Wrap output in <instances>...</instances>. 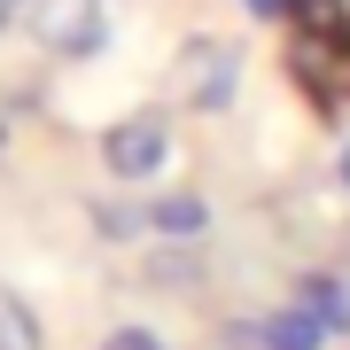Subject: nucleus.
<instances>
[{
  "mask_svg": "<svg viewBox=\"0 0 350 350\" xmlns=\"http://www.w3.org/2000/svg\"><path fill=\"white\" fill-rule=\"evenodd\" d=\"M24 31L55 63H94L109 47V0H24Z\"/></svg>",
  "mask_w": 350,
  "mask_h": 350,
  "instance_id": "nucleus-3",
  "label": "nucleus"
},
{
  "mask_svg": "<svg viewBox=\"0 0 350 350\" xmlns=\"http://www.w3.org/2000/svg\"><path fill=\"white\" fill-rule=\"evenodd\" d=\"M335 187L350 195V133H342V148H335Z\"/></svg>",
  "mask_w": 350,
  "mask_h": 350,
  "instance_id": "nucleus-13",
  "label": "nucleus"
},
{
  "mask_svg": "<svg viewBox=\"0 0 350 350\" xmlns=\"http://www.w3.org/2000/svg\"><path fill=\"white\" fill-rule=\"evenodd\" d=\"M86 218H94L101 241H140V234H148V202H125V195H94Z\"/></svg>",
  "mask_w": 350,
  "mask_h": 350,
  "instance_id": "nucleus-9",
  "label": "nucleus"
},
{
  "mask_svg": "<svg viewBox=\"0 0 350 350\" xmlns=\"http://www.w3.org/2000/svg\"><path fill=\"white\" fill-rule=\"evenodd\" d=\"M172 101L195 117H226L241 101V47L218 31H195L172 47Z\"/></svg>",
  "mask_w": 350,
  "mask_h": 350,
  "instance_id": "nucleus-1",
  "label": "nucleus"
},
{
  "mask_svg": "<svg viewBox=\"0 0 350 350\" xmlns=\"http://www.w3.org/2000/svg\"><path fill=\"white\" fill-rule=\"evenodd\" d=\"M288 296H296V304H312V312H319V327H327L335 342H350V280L312 273V265H304V273H288Z\"/></svg>",
  "mask_w": 350,
  "mask_h": 350,
  "instance_id": "nucleus-6",
  "label": "nucleus"
},
{
  "mask_svg": "<svg viewBox=\"0 0 350 350\" xmlns=\"http://www.w3.org/2000/svg\"><path fill=\"white\" fill-rule=\"evenodd\" d=\"M280 70H288V86L312 101L319 117H342V109H350V31L296 24L288 47H280Z\"/></svg>",
  "mask_w": 350,
  "mask_h": 350,
  "instance_id": "nucleus-2",
  "label": "nucleus"
},
{
  "mask_svg": "<svg viewBox=\"0 0 350 350\" xmlns=\"http://www.w3.org/2000/svg\"><path fill=\"white\" fill-rule=\"evenodd\" d=\"M148 234H156V241H202V234H211V202H202L195 187L148 195Z\"/></svg>",
  "mask_w": 350,
  "mask_h": 350,
  "instance_id": "nucleus-5",
  "label": "nucleus"
},
{
  "mask_svg": "<svg viewBox=\"0 0 350 350\" xmlns=\"http://www.w3.org/2000/svg\"><path fill=\"white\" fill-rule=\"evenodd\" d=\"M257 319H265V350H327V342H335V335L319 327V312L296 304V296L273 304V312H257Z\"/></svg>",
  "mask_w": 350,
  "mask_h": 350,
  "instance_id": "nucleus-7",
  "label": "nucleus"
},
{
  "mask_svg": "<svg viewBox=\"0 0 350 350\" xmlns=\"http://www.w3.org/2000/svg\"><path fill=\"white\" fill-rule=\"evenodd\" d=\"M211 280V257H202V241H163L148 257V288H172V296H195V288Z\"/></svg>",
  "mask_w": 350,
  "mask_h": 350,
  "instance_id": "nucleus-8",
  "label": "nucleus"
},
{
  "mask_svg": "<svg viewBox=\"0 0 350 350\" xmlns=\"http://www.w3.org/2000/svg\"><path fill=\"white\" fill-rule=\"evenodd\" d=\"M8 8H24V0H0V16H8Z\"/></svg>",
  "mask_w": 350,
  "mask_h": 350,
  "instance_id": "nucleus-14",
  "label": "nucleus"
},
{
  "mask_svg": "<svg viewBox=\"0 0 350 350\" xmlns=\"http://www.w3.org/2000/svg\"><path fill=\"white\" fill-rule=\"evenodd\" d=\"M0 350H47V327L16 288H0Z\"/></svg>",
  "mask_w": 350,
  "mask_h": 350,
  "instance_id": "nucleus-10",
  "label": "nucleus"
},
{
  "mask_svg": "<svg viewBox=\"0 0 350 350\" xmlns=\"http://www.w3.org/2000/svg\"><path fill=\"white\" fill-rule=\"evenodd\" d=\"M163 163H172V109H133V117H117L101 133V172L125 179V187L156 179Z\"/></svg>",
  "mask_w": 350,
  "mask_h": 350,
  "instance_id": "nucleus-4",
  "label": "nucleus"
},
{
  "mask_svg": "<svg viewBox=\"0 0 350 350\" xmlns=\"http://www.w3.org/2000/svg\"><path fill=\"white\" fill-rule=\"evenodd\" d=\"M101 350H172L156 335V327H109V335H101Z\"/></svg>",
  "mask_w": 350,
  "mask_h": 350,
  "instance_id": "nucleus-11",
  "label": "nucleus"
},
{
  "mask_svg": "<svg viewBox=\"0 0 350 350\" xmlns=\"http://www.w3.org/2000/svg\"><path fill=\"white\" fill-rule=\"evenodd\" d=\"M257 24H296V0H241Z\"/></svg>",
  "mask_w": 350,
  "mask_h": 350,
  "instance_id": "nucleus-12",
  "label": "nucleus"
}]
</instances>
